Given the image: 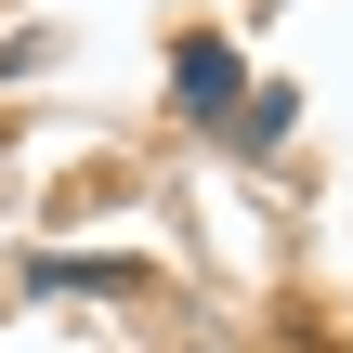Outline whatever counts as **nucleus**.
Returning <instances> with one entry per match:
<instances>
[{
	"label": "nucleus",
	"instance_id": "nucleus-1",
	"mask_svg": "<svg viewBox=\"0 0 353 353\" xmlns=\"http://www.w3.org/2000/svg\"><path fill=\"white\" fill-rule=\"evenodd\" d=\"M170 92H183V105H223V92H236V52H223V39H183Z\"/></svg>",
	"mask_w": 353,
	"mask_h": 353
}]
</instances>
